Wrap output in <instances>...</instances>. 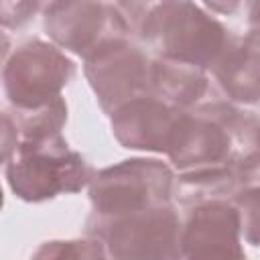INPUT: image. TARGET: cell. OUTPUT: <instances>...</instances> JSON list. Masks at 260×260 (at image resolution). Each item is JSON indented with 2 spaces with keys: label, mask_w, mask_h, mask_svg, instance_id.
<instances>
[{
  "label": "cell",
  "mask_w": 260,
  "mask_h": 260,
  "mask_svg": "<svg viewBox=\"0 0 260 260\" xmlns=\"http://www.w3.org/2000/svg\"><path fill=\"white\" fill-rule=\"evenodd\" d=\"M232 203L240 211L244 240L252 246H260V189L238 191Z\"/></svg>",
  "instance_id": "16"
},
{
  "label": "cell",
  "mask_w": 260,
  "mask_h": 260,
  "mask_svg": "<svg viewBox=\"0 0 260 260\" xmlns=\"http://www.w3.org/2000/svg\"><path fill=\"white\" fill-rule=\"evenodd\" d=\"M248 22L252 26H260V0L248 4Z\"/></svg>",
  "instance_id": "19"
},
{
  "label": "cell",
  "mask_w": 260,
  "mask_h": 260,
  "mask_svg": "<svg viewBox=\"0 0 260 260\" xmlns=\"http://www.w3.org/2000/svg\"><path fill=\"white\" fill-rule=\"evenodd\" d=\"M65 122H67V104L63 98L35 110H16V108L4 110L2 160H8L18 146L41 144L61 136Z\"/></svg>",
  "instance_id": "12"
},
{
  "label": "cell",
  "mask_w": 260,
  "mask_h": 260,
  "mask_svg": "<svg viewBox=\"0 0 260 260\" xmlns=\"http://www.w3.org/2000/svg\"><path fill=\"white\" fill-rule=\"evenodd\" d=\"M30 260H110L100 240H53L41 244Z\"/></svg>",
  "instance_id": "15"
},
{
  "label": "cell",
  "mask_w": 260,
  "mask_h": 260,
  "mask_svg": "<svg viewBox=\"0 0 260 260\" xmlns=\"http://www.w3.org/2000/svg\"><path fill=\"white\" fill-rule=\"evenodd\" d=\"M181 234L173 203L114 217L91 213L85 221V236L100 240L110 260H183Z\"/></svg>",
  "instance_id": "3"
},
{
  "label": "cell",
  "mask_w": 260,
  "mask_h": 260,
  "mask_svg": "<svg viewBox=\"0 0 260 260\" xmlns=\"http://www.w3.org/2000/svg\"><path fill=\"white\" fill-rule=\"evenodd\" d=\"M211 75L228 102L260 106V26L238 37Z\"/></svg>",
  "instance_id": "11"
},
{
  "label": "cell",
  "mask_w": 260,
  "mask_h": 260,
  "mask_svg": "<svg viewBox=\"0 0 260 260\" xmlns=\"http://www.w3.org/2000/svg\"><path fill=\"white\" fill-rule=\"evenodd\" d=\"M238 179V191L260 189V152L244 158L234 167Z\"/></svg>",
  "instance_id": "18"
},
{
  "label": "cell",
  "mask_w": 260,
  "mask_h": 260,
  "mask_svg": "<svg viewBox=\"0 0 260 260\" xmlns=\"http://www.w3.org/2000/svg\"><path fill=\"white\" fill-rule=\"evenodd\" d=\"M43 26L53 45L87 59L98 47L112 39H132L118 2L65 0L43 6Z\"/></svg>",
  "instance_id": "8"
},
{
  "label": "cell",
  "mask_w": 260,
  "mask_h": 260,
  "mask_svg": "<svg viewBox=\"0 0 260 260\" xmlns=\"http://www.w3.org/2000/svg\"><path fill=\"white\" fill-rule=\"evenodd\" d=\"M183 112L156 95H146L118 108L110 116V124L124 148L167 154Z\"/></svg>",
  "instance_id": "10"
},
{
  "label": "cell",
  "mask_w": 260,
  "mask_h": 260,
  "mask_svg": "<svg viewBox=\"0 0 260 260\" xmlns=\"http://www.w3.org/2000/svg\"><path fill=\"white\" fill-rule=\"evenodd\" d=\"M260 152V118L228 100L185 110L177 126L169 160L181 173L236 167Z\"/></svg>",
  "instance_id": "1"
},
{
  "label": "cell",
  "mask_w": 260,
  "mask_h": 260,
  "mask_svg": "<svg viewBox=\"0 0 260 260\" xmlns=\"http://www.w3.org/2000/svg\"><path fill=\"white\" fill-rule=\"evenodd\" d=\"M154 59L132 39H112L83 59V73L106 114L152 95Z\"/></svg>",
  "instance_id": "7"
},
{
  "label": "cell",
  "mask_w": 260,
  "mask_h": 260,
  "mask_svg": "<svg viewBox=\"0 0 260 260\" xmlns=\"http://www.w3.org/2000/svg\"><path fill=\"white\" fill-rule=\"evenodd\" d=\"M138 39L160 59L213 71L238 35L195 2L167 0L150 4Z\"/></svg>",
  "instance_id": "2"
},
{
  "label": "cell",
  "mask_w": 260,
  "mask_h": 260,
  "mask_svg": "<svg viewBox=\"0 0 260 260\" xmlns=\"http://www.w3.org/2000/svg\"><path fill=\"white\" fill-rule=\"evenodd\" d=\"M207 91H209L207 71L187 65V63H177V61L154 57L152 95L160 98L162 102L175 108L191 110L201 104Z\"/></svg>",
  "instance_id": "13"
},
{
  "label": "cell",
  "mask_w": 260,
  "mask_h": 260,
  "mask_svg": "<svg viewBox=\"0 0 260 260\" xmlns=\"http://www.w3.org/2000/svg\"><path fill=\"white\" fill-rule=\"evenodd\" d=\"M181 250L183 260H248L238 207L232 201L191 207L183 221Z\"/></svg>",
  "instance_id": "9"
},
{
  "label": "cell",
  "mask_w": 260,
  "mask_h": 260,
  "mask_svg": "<svg viewBox=\"0 0 260 260\" xmlns=\"http://www.w3.org/2000/svg\"><path fill=\"white\" fill-rule=\"evenodd\" d=\"M173 169L156 158H128L95 173L89 183V201L95 215H124L173 199Z\"/></svg>",
  "instance_id": "5"
},
{
  "label": "cell",
  "mask_w": 260,
  "mask_h": 260,
  "mask_svg": "<svg viewBox=\"0 0 260 260\" xmlns=\"http://www.w3.org/2000/svg\"><path fill=\"white\" fill-rule=\"evenodd\" d=\"M73 61L53 43L28 39L14 47L4 61L2 81L10 108L35 110L61 98L73 79Z\"/></svg>",
  "instance_id": "6"
},
{
  "label": "cell",
  "mask_w": 260,
  "mask_h": 260,
  "mask_svg": "<svg viewBox=\"0 0 260 260\" xmlns=\"http://www.w3.org/2000/svg\"><path fill=\"white\" fill-rule=\"evenodd\" d=\"M242 4L240 2H232V4H217V2H211V4H205L203 8H209V10H215V12H234V10H238Z\"/></svg>",
  "instance_id": "20"
},
{
  "label": "cell",
  "mask_w": 260,
  "mask_h": 260,
  "mask_svg": "<svg viewBox=\"0 0 260 260\" xmlns=\"http://www.w3.org/2000/svg\"><path fill=\"white\" fill-rule=\"evenodd\" d=\"M238 193L234 167L197 169L181 173L175 185L177 201L183 207H197L211 201H232Z\"/></svg>",
  "instance_id": "14"
},
{
  "label": "cell",
  "mask_w": 260,
  "mask_h": 260,
  "mask_svg": "<svg viewBox=\"0 0 260 260\" xmlns=\"http://www.w3.org/2000/svg\"><path fill=\"white\" fill-rule=\"evenodd\" d=\"M43 6L39 2H2L0 20L4 28H18L26 24Z\"/></svg>",
  "instance_id": "17"
},
{
  "label": "cell",
  "mask_w": 260,
  "mask_h": 260,
  "mask_svg": "<svg viewBox=\"0 0 260 260\" xmlns=\"http://www.w3.org/2000/svg\"><path fill=\"white\" fill-rule=\"evenodd\" d=\"M4 175L10 191L28 203H41L63 193H77L95 177L93 167L71 150L63 136L18 146L4 160Z\"/></svg>",
  "instance_id": "4"
}]
</instances>
